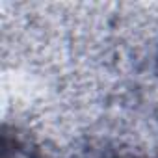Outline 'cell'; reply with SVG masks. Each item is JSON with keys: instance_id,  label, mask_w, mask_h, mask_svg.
I'll return each instance as SVG.
<instances>
[{"instance_id": "6da1fadb", "label": "cell", "mask_w": 158, "mask_h": 158, "mask_svg": "<svg viewBox=\"0 0 158 158\" xmlns=\"http://www.w3.org/2000/svg\"><path fill=\"white\" fill-rule=\"evenodd\" d=\"M2 158H28L19 147H15V149H10L8 147V143L6 141H2Z\"/></svg>"}]
</instances>
